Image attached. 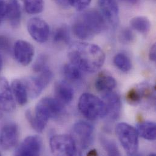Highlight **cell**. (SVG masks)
Listing matches in <instances>:
<instances>
[{"mask_svg": "<svg viewBox=\"0 0 156 156\" xmlns=\"http://www.w3.org/2000/svg\"><path fill=\"white\" fill-rule=\"evenodd\" d=\"M105 104L106 115L112 120H117L121 112V100L118 94L113 90L105 93L101 99Z\"/></svg>", "mask_w": 156, "mask_h": 156, "instance_id": "obj_14", "label": "cell"}, {"mask_svg": "<svg viewBox=\"0 0 156 156\" xmlns=\"http://www.w3.org/2000/svg\"><path fill=\"white\" fill-rule=\"evenodd\" d=\"M149 58L152 62H155L156 59V46L154 43L150 48L149 51Z\"/></svg>", "mask_w": 156, "mask_h": 156, "instance_id": "obj_34", "label": "cell"}, {"mask_svg": "<svg viewBox=\"0 0 156 156\" xmlns=\"http://www.w3.org/2000/svg\"><path fill=\"white\" fill-rule=\"evenodd\" d=\"M55 98L65 106L71 103L74 98V89L67 81L61 80L55 83Z\"/></svg>", "mask_w": 156, "mask_h": 156, "instance_id": "obj_16", "label": "cell"}, {"mask_svg": "<svg viewBox=\"0 0 156 156\" xmlns=\"http://www.w3.org/2000/svg\"><path fill=\"white\" fill-rule=\"evenodd\" d=\"M78 107L81 114L89 120H97L106 115L103 100L90 93H84L80 96Z\"/></svg>", "mask_w": 156, "mask_h": 156, "instance_id": "obj_3", "label": "cell"}, {"mask_svg": "<svg viewBox=\"0 0 156 156\" xmlns=\"http://www.w3.org/2000/svg\"><path fill=\"white\" fill-rule=\"evenodd\" d=\"M121 1L128 2V3H129L130 4H132V5H136L139 2L140 0H121Z\"/></svg>", "mask_w": 156, "mask_h": 156, "instance_id": "obj_35", "label": "cell"}, {"mask_svg": "<svg viewBox=\"0 0 156 156\" xmlns=\"http://www.w3.org/2000/svg\"><path fill=\"white\" fill-rule=\"evenodd\" d=\"M53 42L59 46L68 44L71 41L70 30L67 25L62 24L58 26L54 32L52 36Z\"/></svg>", "mask_w": 156, "mask_h": 156, "instance_id": "obj_20", "label": "cell"}, {"mask_svg": "<svg viewBox=\"0 0 156 156\" xmlns=\"http://www.w3.org/2000/svg\"><path fill=\"white\" fill-rule=\"evenodd\" d=\"M130 25L132 29L141 34H145L150 31L151 24L147 17L137 16L131 20Z\"/></svg>", "mask_w": 156, "mask_h": 156, "instance_id": "obj_22", "label": "cell"}, {"mask_svg": "<svg viewBox=\"0 0 156 156\" xmlns=\"http://www.w3.org/2000/svg\"><path fill=\"white\" fill-rule=\"evenodd\" d=\"M114 63L119 70L123 73L129 72L132 68V63L129 57L123 53H119L115 55L114 58Z\"/></svg>", "mask_w": 156, "mask_h": 156, "instance_id": "obj_23", "label": "cell"}, {"mask_svg": "<svg viewBox=\"0 0 156 156\" xmlns=\"http://www.w3.org/2000/svg\"><path fill=\"white\" fill-rule=\"evenodd\" d=\"M94 129L93 126L88 122L79 121L73 127L72 137L77 147L85 150L91 145L94 137Z\"/></svg>", "mask_w": 156, "mask_h": 156, "instance_id": "obj_7", "label": "cell"}, {"mask_svg": "<svg viewBox=\"0 0 156 156\" xmlns=\"http://www.w3.org/2000/svg\"><path fill=\"white\" fill-rule=\"evenodd\" d=\"M38 74H39L37 76V77L38 79L43 87L44 88L46 87L53 77V74L52 71L49 68H47Z\"/></svg>", "mask_w": 156, "mask_h": 156, "instance_id": "obj_30", "label": "cell"}, {"mask_svg": "<svg viewBox=\"0 0 156 156\" xmlns=\"http://www.w3.org/2000/svg\"><path fill=\"white\" fill-rule=\"evenodd\" d=\"M82 72L77 66L71 63L66 64L63 68L65 77L72 81H77L82 78Z\"/></svg>", "mask_w": 156, "mask_h": 156, "instance_id": "obj_25", "label": "cell"}, {"mask_svg": "<svg viewBox=\"0 0 156 156\" xmlns=\"http://www.w3.org/2000/svg\"><path fill=\"white\" fill-rule=\"evenodd\" d=\"M19 128L15 123L5 124L0 129V148L9 151L15 148L18 142Z\"/></svg>", "mask_w": 156, "mask_h": 156, "instance_id": "obj_11", "label": "cell"}, {"mask_svg": "<svg viewBox=\"0 0 156 156\" xmlns=\"http://www.w3.org/2000/svg\"><path fill=\"white\" fill-rule=\"evenodd\" d=\"M10 41L5 35H0V51H7L10 48Z\"/></svg>", "mask_w": 156, "mask_h": 156, "instance_id": "obj_32", "label": "cell"}, {"mask_svg": "<svg viewBox=\"0 0 156 156\" xmlns=\"http://www.w3.org/2000/svg\"><path fill=\"white\" fill-rule=\"evenodd\" d=\"M52 153L57 156H76L77 147L72 136L58 134L53 136L50 139Z\"/></svg>", "mask_w": 156, "mask_h": 156, "instance_id": "obj_5", "label": "cell"}, {"mask_svg": "<svg viewBox=\"0 0 156 156\" xmlns=\"http://www.w3.org/2000/svg\"><path fill=\"white\" fill-rule=\"evenodd\" d=\"M91 0H72V6L79 12L85 10L90 4Z\"/></svg>", "mask_w": 156, "mask_h": 156, "instance_id": "obj_31", "label": "cell"}, {"mask_svg": "<svg viewBox=\"0 0 156 156\" xmlns=\"http://www.w3.org/2000/svg\"><path fill=\"white\" fill-rule=\"evenodd\" d=\"M137 134L142 138L149 140L154 141L156 138V125L153 122L144 121L137 125L136 128Z\"/></svg>", "mask_w": 156, "mask_h": 156, "instance_id": "obj_18", "label": "cell"}, {"mask_svg": "<svg viewBox=\"0 0 156 156\" xmlns=\"http://www.w3.org/2000/svg\"><path fill=\"white\" fill-rule=\"evenodd\" d=\"M57 5L62 8L68 9L72 6V0H53Z\"/></svg>", "mask_w": 156, "mask_h": 156, "instance_id": "obj_33", "label": "cell"}, {"mask_svg": "<svg viewBox=\"0 0 156 156\" xmlns=\"http://www.w3.org/2000/svg\"><path fill=\"white\" fill-rule=\"evenodd\" d=\"M77 20L94 36L101 33L106 27V21L101 13L95 9L83 12Z\"/></svg>", "mask_w": 156, "mask_h": 156, "instance_id": "obj_8", "label": "cell"}, {"mask_svg": "<svg viewBox=\"0 0 156 156\" xmlns=\"http://www.w3.org/2000/svg\"><path fill=\"white\" fill-rule=\"evenodd\" d=\"M1 156V152H0V156Z\"/></svg>", "mask_w": 156, "mask_h": 156, "instance_id": "obj_38", "label": "cell"}, {"mask_svg": "<svg viewBox=\"0 0 156 156\" xmlns=\"http://www.w3.org/2000/svg\"><path fill=\"white\" fill-rule=\"evenodd\" d=\"M65 111V105L55 98L44 97L37 104L34 113L30 110L26 112V117L30 126L38 133H42L48 121L57 119Z\"/></svg>", "mask_w": 156, "mask_h": 156, "instance_id": "obj_2", "label": "cell"}, {"mask_svg": "<svg viewBox=\"0 0 156 156\" xmlns=\"http://www.w3.org/2000/svg\"><path fill=\"white\" fill-rule=\"evenodd\" d=\"M100 12L106 22L113 27L119 23V8L115 0H99Z\"/></svg>", "mask_w": 156, "mask_h": 156, "instance_id": "obj_13", "label": "cell"}, {"mask_svg": "<svg viewBox=\"0 0 156 156\" xmlns=\"http://www.w3.org/2000/svg\"><path fill=\"white\" fill-rule=\"evenodd\" d=\"M101 144L109 156H120V153L116 143L103 136L100 137Z\"/></svg>", "mask_w": 156, "mask_h": 156, "instance_id": "obj_26", "label": "cell"}, {"mask_svg": "<svg viewBox=\"0 0 156 156\" xmlns=\"http://www.w3.org/2000/svg\"><path fill=\"white\" fill-rule=\"evenodd\" d=\"M115 133L126 153L129 156L136 155L139 149V135L136 128L126 123H119Z\"/></svg>", "mask_w": 156, "mask_h": 156, "instance_id": "obj_4", "label": "cell"}, {"mask_svg": "<svg viewBox=\"0 0 156 156\" xmlns=\"http://www.w3.org/2000/svg\"><path fill=\"white\" fill-rule=\"evenodd\" d=\"M136 37L133 31L129 28H126L123 29L120 34L119 39L122 43L130 44L135 40Z\"/></svg>", "mask_w": 156, "mask_h": 156, "instance_id": "obj_29", "label": "cell"}, {"mask_svg": "<svg viewBox=\"0 0 156 156\" xmlns=\"http://www.w3.org/2000/svg\"><path fill=\"white\" fill-rule=\"evenodd\" d=\"M21 18V7L17 0H0V26L7 21L12 28H17Z\"/></svg>", "mask_w": 156, "mask_h": 156, "instance_id": "obj_6", "label": "cell"}, {"mask_svg": "<svg viewBox=\"0 0 156 156\" xmlns=\"http://www.w3.org/2000/svg\"><path fill=\"white\" fill-rule=\"evenodd\" d=\"M35 54L34 46L28 41L19 40L13 47V54L16 62L23 66H28L32 61Z\"/></svg>", "mask_w": 156, "mask_h": 156, "instance_id": "obj_12", "label": "cell"}, {"mask_svg": "<svg viewBox=\"0 0 156 156\" xmlns=\"http://www.w3.org/2000/svg\"><path fill=\"white\" fill-rule=\"evenodd\" d=\"M43 140L38 136H29L16 147L15 155L20 156H40L43 150Z\"/></svg>", "mask_w": 156, "mask_h": 156, "instance_id": "obj_10", "label": "cell"}, {"mask_svg": "<svg viewBox=\"0 0 156 156\" xmlns=\"http://www.w3.org/2000/svg\"><path fill=\"white\" fill-rule=\"evenodd\" d=\"M15 108V100L11 87L5 78L0 77V111L11 112Z\"/></svg>", "mask_w": 156, "mask_h": 156, "instance_id": "obj_15", "label": "cell"}, {"mask_svg": "<svg viewBox=\"0 0 156 156\" xmlns=\"http://www.w3.org/2000/svg\"><path fill=\"white\" fill-rule=\"evenodd\" d=\"M3 66V61H2V58L1 57V56L0 55V71H1L2 68Z\"/></svg>", "mask_w": 156, "mask_h": 156, "instance_id": "obj_37", "label": "cell"}, {"mask_svg": "<svg viewBox=\"0 0 156 156\" xmlns=\"http://www.w3.org/2000/svg\"><path fill=\"white\" fill-rule=\"evenodd\" d=\"M96 89L101 92H109L115 88L116 86V81L112 76L106 74L101 73L95 83Z\"/></svg>", "mask_w": 156, "mask_h": 156, "instance_id": "obj_19", "label": "cell"}, {"mask_svg": "<svg viewBox=\"0 0 156 156\" xmlns=\"http://www.w3.org/2000/svg\"><path fill=\"white\" fill-rule=\"evenodd\" d=\"M15 101L20 106L25 105L29 99V95L26 85L22 79L14 80L10 85Z\"/></svg>", "mask_w": 156, "mask_h": 156, "instance_id": "obj_17", "label": "cell"}, {"mask_svg": "<svg viewBox=\"0 0 156 156\" xmlns=\"http://www.w3.org/2000/svg\"><path fill=\"white\" fill-rule=\"evenodd\" d=\"M68 58L70 63L82 71L93 73L103 66L105 61V54L96 44L77 42L69 47Z\"/></svg>", "mask_w": 156, "mask_h": 156, "instance_id": "obj_1", "label": "cell"}, {"mask_svg": "<svg viewBox=\"0 0 156 156\" xmlns=\"http://www.w3.org/2000/svg\"><path fill=\"white\" fill-rule=\"evenodd\" d=\"M48 57L45 54L40 55L33 65V70L36 73H40L48 68L47 66Z\"/></svg>", "mask_w": 156, "mask_h": 156, "instance_id": "obj_28", "label": "cell"}, {"mask_svg": "<svg viewBox=\"0 0 156 156\" xmlns=\"http://www.w3.org/2000/svg\"><path fill=\"white\" fill-rule=\"evenodd\" d=\"M87 155L89 156H98V153L96 150H92L89 151V152L87 154Z\"/></svg>", "mask_w": 156, "mask_h": 156, "instance_id": "obj_36", "label": "cell"}, {"mask_svg": "<svg viewBox=\"0 0 156 156\" xmlns=\"http://www.w3.org/2000/svg\"><path fill=\"white\" fill-rule=\"evenodd\" d=\"M24 4L26 12L31 15L40 13L44 8L43 0H21Z\"/></svg>", "mask_w": 156, "mask_h": 156, "instance_id": "obj_24", "label": "cell"}, {"mask_svg": "<svg viewBox=\"0 0 156 156\" xmlns=\"http://www.w3.org/2000/svg\"><path fill=\"white\" fill-rule=\"evenodd\" d=\"M142 96L139 87H133L129 90L126 94V100L132 105L139 104L142 100Z\"/></svg>", "mask_w": 156, "mask_h": 156, "instance_id": "obj_27", "label": "cell"}, {"mask_svg": "<svg viewBox=\"0 0 156 156\" xmlns=\"http://www.w3.org/2000/svg\"><path fill=\"white\" fill-rule=\"evenodd\" d=\"M22 80L26 85L29 98L38 97L44 89L37 77H29Z\"/></svg>", "mask_w": 156, "mask_h": 156, "instance_id": "obj_21", "label": "cell"}, {"mask_svg": "<svg viewBox=\"0 0 156 156\" xmlns=\"http://www.w3.org/2000/svg\"><path fill=\"white\" fill-rule=\"evenodd\" d=\"M27 29L30 37L37 43H44L48 41L50 29L43 19L38 17L31 18L27 23Z\"/></svg>", "mask_w": 156, "mask_h": 156, "instance_id": "obj_9", "label": "cell"}]
</instances>
